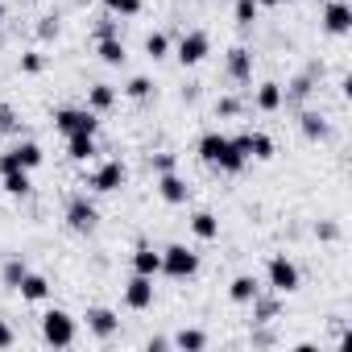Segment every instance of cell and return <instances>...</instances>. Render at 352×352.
<instances>
[{"label":"cell","instance_id":"obj_38","mask_svg":"<svg viewBox=\"0 0 352 352\" xmlns=\"http://www.w3.org/2000/svg\"><path fill=\"white\" fill-rule=\"evenodd\" d=\"M236 112H241V100H232V96H224L216 104V116H236Z\"/></svg>","mask_w":352,"mask_h":352},{"label":"cell","instance_id":"obj_23","mask_svg":"<svg viewBox=\"0 0 352 352\" xmlns=\"http://www.w3.org/2000/svg\"><path fill=\"white\" fill-rule=\"evenodd\" d=\"M112 104H116V87L112 83H91L87 87V108L91 112H108Z\"/></svg>","mask_w":352,"mask_h":352},{"label":"cell","instance_id":"obj_36","mask_svg":"<svg viewBox=\"0 0 352 352\" xmlns=\"http://www.w3.org/2000/svg\"><path fill=\"white\" fill-rule=\"evenodd\" d=\"M17 129V116H13V108L9 104H0V133H13Z\"/></svg>","mask_w":352,"mask_h":352},{"label":"cell","instance_id":"obj_37","mask_svg":"<svg viewBox=\"0 0 352 352\" xmlns=\"http://www.w3.org/2000/svg\"><path fill=\"white\" fill-rule=\"evenodd\" d=\"M38 38H42V42L58 38V21H54V17H42V25H38Z\"/></svg>","mask_w":352,"mask_h":352},{"label":"cell","instance_id":"obj_31","mask_svg":"<svg viewBox=\"0 0 352 352\" xmlns=\"http://www.w3.org/2000/svg\"><path fill=\"white\" fill-rule=\"evenodd\" d=\"M249 307H253V323H270V319L278 315V294H274V298H261V294H257Z\"/></svg>","mask_w":352,"mask_h":352},{"label":"cell","instance_id":"obj_33","mask_svg":"<svg viewBox=\"0 0 352 352\" xmlns=\"http://www.w3.org/2000/svg\"><path fill=\"white\" fill-rule=\"evenodd\" d=\"M21 71H25V75H42V71H46V54H42V50H25V54H21Z\"/></svg>","mask_w":352,"mask_h":352},{"label":"cell","instance_id":"obj_6","mask_svg":"<svg viewBox=\"0 0 352 352\" xmlns=\"http://www.w3.org/2000/svg\"><path fill=\"white\" fill-rule=\"evenodd\" d=\"M54 129H58L63 137H71V133L96 137V133H100V112H91L87 104H83V108H58V112H54Z\"/></svg>","mask_w":352,"mask_h":352},{"label":"cell","instance_id":"obj_11","mask_svg":"<svg viewBox=\"0 0 352 352\" xmlns=\"http://www.w3.org/2000/svg\"><path fill=\"white\" fill-rule=\"evenodd\" d=\"M157 195H162V204L179 208V204L191 199V187H187V179H179L174 170H166V174H157Z\"/></svg>","mask_w":352,"mask_h":352},{"label":"cell","instance_id":"obj_22","mask_svg":"<svg viewBox=\"0 0 352 352\" xmlns=\"http://www.w3.org/2000/svg\"><path fill=\"white\" fill-rule=\"evenodd\" d=\"M96 54H100V63H104V67H120V63L129 58L120 38H100V42H96Z\"/></svg>","mask_w":352,"mask_h":352},{"label":"cell","instance_id":"obj_14","mask_svg":"<svg viewBox=\"0 0 352 352\" xmlns=\"http://www.w3.org/2000/svg\"><path fill=\"white\" fill-rule=\"evenodd\" d=\"M133 274H145V278H157L162 274V249H153V245H137L133 249Z\"/></svg>","mask_w":352,"mask_h":352},{"label":"cell","instance_id":"obj_12","mask_svg":"<svg viewBox=\"0 0 352 352\" xmlns=\"http://www.w3.org/2000/svg\"><path fill=\"white\" fill-rule=\"evenodd\" d=\"M87 331L96 336V340H112L116 331H120V319H116V311H108V307H87Z\"/></svg>","mask_w":352,"mask_h":352},{"label":"cell","instance_id":"obj_43","mask_svg":"<svg viewBox=\"0 0 352 352\" xmlns=\"http://www.w3.org/2000/svg\"><path fill=\"white\" fill-rule=\"evenodd\" d=\"M5 17H9V9H5V5H0V25H5Z\"/></svg>","mask_w":352,"mask_h":352},{"label":"cell","instance_id":"obj_13","mask_svg":"<svg viewBox=\"0 0 352 352\" xmlns=\"http://www.w3.org/2000/svg\"><path fill=\"white\" fill-rule=\"evenodd\" d=\"M323 30H327L331 38L352 34V9L344 5V0H327V9H323Z\"/></svg>","mask_w":352,"mask_h":352},{"label":"cell","instance_id":"obj_28","mask_svg":"<svg viewBox=\"0 0 352 352\" xmlns=\"http://www.w3.org/2000/svg\"><path fill=\"white\" fill-rule=\"evenodd\" d=\"M170 50H174V46H170V38H166L162 30H153V34L145 38V54H149L153 63H162V58H170Z\"/></svg>","mask_w":352,"mask_h":352},{"label":"cell","instance_id":"obj_8","mask_svg":"<svg viewBox=\"0 0 352 352\" xmlns=\"http://www.w3.org/2000/svg\"><path fill=\"white\" fill-rule=\"evenodd\" d=\"M170 54L179 58L183 67H199V63H204V58L212 54V38H208L204 30H187V34L179 38V46H174Z\"/></svg>","mask_w":352,"mask_h":352},{"label":"cell","instance_id":"obj_17","mask_svg":"<svg viewBox=\"0 0 352 352\" xmlns=\"http://www.w3.org/2000/svg\"><path fill=\"white\" fill-rule=\"evenodd\" d=\"M257 294H261V282H257L253 274H236V278L228 282V298H232L236 307H249Z\"/></svg>","mask_w":352,"mask_h":352},{"label":"cell","instance_id":"obj_42","mask_svg":"<svg viewBox=\"0 0 352 352\" xmlns=\"http://www.w3.org/2000/svg\"><path fill=\"white\" fill-rule=\"evenodd\" d=\"M261 9H274V5H290V0H257Z\"/></svg>","mask_w":352,"mask_h":352},{"label":"cell","instance_id":"obj_19","mask_svg":"<svg viewBox=\"0 0 352 352\" xmlns=\"http://www.w3.org/2000/svg\"><path fill=\"white\" fill-rule=\"evenodd\" d=\"M298 129H302V137L307 141H327V120H323V112H315V108H302L298 112Z\"/></svg>","mask_w":352,"mask_h":352},{"label":"cell","instance_id":"obj_2","mask_svg":"<svg viewBox=\"0 0 352 352\" xmlns=\"http://www.w3.org/2000/svg\"><path fill=\"white\" fill-rule=\"evenodd\" d=\"M42 340H46L50 348H71V344L79 340V319H75L71 311H63V307H50V311L42 315Z\"/></svg>","mask_w":352,"mask_h":352},{"label":"cell","instance_id":"obj_27","mask_svg":"<svg viewBox=\"0 0 352 352\" xmlns=\"http://www.w3.org/2000/svg\"><path fill=\"white\" fill-rule=\"evenodd\" d=\"M25 274H30V265H25V261H21V257H9V261H5V265H0V282H5V286H9V290H17V286H21V278H25Z\"/></svg>","mask_w":352,"mask_h":352},{"label":"cell","instance_id":"obj_16","mask_svg":"<svg viewBox=\"0 0 352 352\" xmlns=\"http://www.w3.org/2000/svg\"><path fill=\"white\" fill-rule=\"evenodd\" d=\"M17 294H21V302H46V298H50V278L30 270V274L21 278V286H17Z\"/></svg>","mask_w":352,"mask_h":352},{"label":"cell","instance_id":"obj_3","mask_svg":"<svg viewBox=\"0 0 352 352\" xmlns=\"http://www.w3.org/2000/svg\"><path fill=\"white\" fill-rule=\"evenodd\" d=\"M162 274L174 278V282H191L199 274V253L187 249V245H166L162 249Z\"/></svg>","mask_w":352,"mask_h":352},{"label":"cell","instance_id":"obj_34","mask_svg":"<svg viewBox=\"0 0 352 352\" xmlns=\"http://www.w3.org/2000/svg\"><path fill=\"white\" fill-rule=\"evenodd\" d=\"M307 91H311V79L302 75V79H294V83H290V91H282V96H286V100H302Z\"/></svg>","mask_w":352,"mask_h":352},{"label":"cell","instance_id":"obj_40","mask_svg":"<svg viewBox=\"0 0 352 352\" xmlns=\"http://www.w3.org/2000/svg\"><path fill=\"white\" fill-rule=\"evenodd\" d=\"M153 170H157V174L174 170V153H157V157H153Z\"/></svg>","mask_w":352,"mask_h":352},{"label":"cell","instance_id":"obj_35","mask_svg":"<svg viewBox=\"0 0 352 352\" xmlns=\"http://www.w3.org/2000/svg\"><path fill=\"white\" fill-rule=\"evenodd\" d=\"M315 236H319V241H336V236H340V224H331V220H319V224H315Z\"/></svg>","mask_w":352,"mask_h":352},{"label":"cell","instance_id":"obj_9","mask_svg":"<svg viewBox=\"0 0 352 352\" xmlns=\"http://www.w3.org/2000/svg\"><path fill=\"white\" fill-rule=\"evenodd\" d=\"M96 224H100V208L87 199V195H75L71 204H67V228L71 232H96Z\"/></svg>","mask_w":352,"mask_h":352},{"label":"cell","instance_id":"obj_15","mask_svg":"<svg viewBox=\"0 0 352 352\" xmlns=\"http://www.w3.org/2000/svg\"><path fill=\"white\" fill-rule=\"evenodd\" d=\"M228 79L232 83H249L253 79V50H245V46L228 50Z\"/></svg>","mask_w":352,"mask_h":352},{"label":"cell","instance_id":"obj_30","mask_svg":"<svg viewBox=\"0 0 352 352\" xmlns=\"http://www.w3.org/2000/svg\"><path fill=\"white\" fill-rule=\"evenodd\" d=\"M124 96H129V100H149V96H153V79H149V75H133V79L124 83Z\"/></svg>","mask_w":352,"mask_h":352},{"label":"cell","instance_id":"obj_1","mask_svg":"<svg viewBox=\"0 0 352 352\" xmlns=\"http://www.w3.org/2000/svg\"><path fill=\"white\" fill-rule=\"evenodd\" d=\"M195 153H199L208 166L224 170V174H241V170L249 166V153L241 149V141H236V137H224V133H204L199 145H195Z\"/></svg>","mask_w":352,"mask_h":352},{"label":"cell","instance_id":"obj_5","mask_svg":"<svg viewBox=\"0 0 352 352\" xmlns=\"http://www.w3.org/2000/svg\"><path fill=\"white\" fill-rule=\"evenodd\" d=\"M124 183H129V166H124L120 157H108V162H100V166L87 174V187H91L96 195H116Z\"/></svg>","mask_w":352,"mask_h":352},{"label":"cell","instance_id":"obj_20","mask_svg":"<svg viewBox=\"0 0 352 352\" xmlns=\"http://www.w3.org/2000/svg\"><path fill=\"white\" fill-rule=\"evenodd\" d=\"M0 187H5V195H13V199H25V195L34 191L30 170H9V174H0Z\"/></svg>","mask_w":352,"mask_h":352},{"label":"cell","instance_id":"obj_24","mask_svg":"<svg viewBox=\"0 0 352 352\" xmlns=\"http://www.w3.org/2000/svg\"><path fill=\"white\" fill-rule=\"evenodd\" d=\"M282 104H286V96H282V83L265 79V83L257 87V108H261V112H278Z\"/></svg>","mask_w":352,"mask_h":352},{"label":"cell","instance_id":"obj_25","mask_svg":"<svg viewBox=\"0 0 352 352\" xmlns=\"http://www.w3.org/2000/svg\"><path fill=\"white\" fill-rule=\"evenodd\" d=\"M170 344H174V348H183V352H204V348H208V331H199V327H183Z\"/></svg>","mask_w":352,"mask_h":352},{"label":"cell","instance_id":"obj_26","mask_svg":"<svg viewBox=\"0 0 352 352\" xmlns=\"http://www.w3.org/2000/svg\"><path fill=\"white\" fill-rule=\"evenodd\" d=\"M191 232H195L199 241H216V236H220V220H216L212 212H195V216H191Z\"/></svg>","mask_w":352,"mask_h":352},{"label":"cell","instance_id":"obj_18","mask_svg":"<svg viewBox=\"0 0 352 352\" xmlns=\"http://www.w3.org/2000/svg\"><path fill=\"white\" fill-rule=\"evenodd\" d=\"M236 141H241V149H245L249 157H257V162H270V157H274V137H270V133H241Z\"/></svg>","mask_w":352,"mask_h":352},{"label":"cell","instance_id":"obj_41","mask_svg":"<svg viewBox=\"0 0 352 352\" xmlns=\"http://www.w3.org/2000/svg\"><path fill=\"white\" fill-rule=\"evenodd\" d=\"M100 38H116V21H100V25H96V42H100Z\"/></svg>","mask_w":352,"mask_h":352},{"label":"cell","instance_id":"obj_10","mask_svg":"<svg viewBox=\"0 0 352 352\" xmlns=\"http://www.w3.org/2000/svg\"><path fill=\"white\" fill-rule=\"evenodd\" d=\"M153 278H145V274H133L129 282H124V307L129 311H149L153 307Z\"/></svg>","mask_w":352,"mask_h":352},{"label":"cell","instance_id":"obj_29","mask_svg":"<svg viewBox=\"0 0 352 352\" xmlns=\"http://www.w3.org/2000/svg\"><path fill=\"white\" fill-rule=\"evenodd\" d=\"M232 17H236V25H253L261 17V5L257 0H232Z\"/></svg>","mask_w":352,"mask_h":352},{"label":"cell","instance_id":"obj_32","mask_svg":"<svg viewBox=\"0 0 352 352\" xmlns=\"http://www.w3.org/2000/svg\"><path fill=\"white\" fill-rule=\"evenodd\" d=\"M100 5L108 13H116V17H137L141 13V0H100Z\"/></svg>","mask_w":352,"mask_h":352},{"label":"cell","instance_id":"obj_21","mask_svg":"<svg viewBox=\"0 0 352 352\" xmlns=\"http://www.w3.org/2000/svg\"><path fill=\"white\" fill-rule=\"evenodd\" d=\"M67 157H71V162H91V157H96V137L71 133V137H67Z\"/></svg>","mask_w":352,"mask_h":352},{"label":"cell","instance_id":"obj_39","mask_svg":"<svg viewBox=\"0 0 352 352\" xmlns=\"http://www.w3.org/2000/svg\"><path fill=\"white\" fill-rule=\"evenodd\" d=\"M17 344V336H13V327L5 323V319H0V348H13Z\"/></svg>","mask_w":352,"mask_h":352},{"label":"cell","instance_id":"obj_7","mask_svg":"<svg viewBox=\"0 0 352 352\" xmlns=\"http://www.w3.org/2000/svg\"><path fill=\"white\" fill-rule=\"evenodd\" d=\"M46 162V153H42V145L38 141H17L13 149H5L0 153V174H9V170H38Z\"/></svg>","mask_w":352,"mask_h":352},{"label":"cell","instance_id":"obj_4","mask_svg":"<svg viewBox=\"0 0 352 352\" xmlns=\"http://www.w3.org/2000/svg\"><path fill=\"white\" fill-rule=\"evenodd\" d=\"M265 282H270V290H274L278 298H286V294H294V290H298L302 274H298V265H294L286 253H274V257L265 261Z\"/></svg>","mask_w":352,"mask_h":352}]
</instances>
